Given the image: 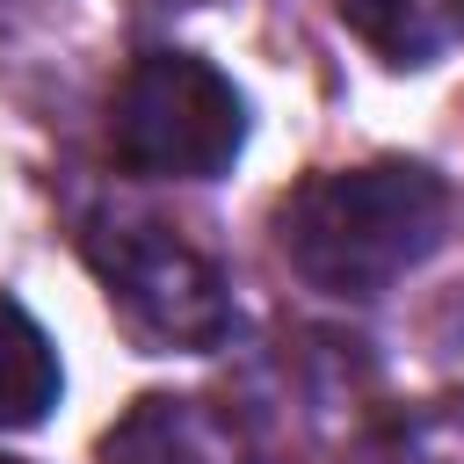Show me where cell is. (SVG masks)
<instances>
[{
    "label": "cell",
    "instance_id": "5b68a950",
    "mask_svg": "<svg viewBox=\"0 0 464 464\" xmlns=\"http://www.w3.org/2000/svg\"><path fill=\"white\" fill-rule=\"evenodd\" d=\"M341 22L384 65H435L464 44V0H341Z\"/></svg>",
    "mask_w": 464,
    "mask_h": 464
},
{
    "label": "cell",
    "instance_id": "52a82bcc",
    "mask_svg": "<svg viewBox=\"0 0 464 464\" xmlns=\"http://www.w3.org/2000/svg\"><path fill=\"white\" fill-rule=\"evenodd\" d=\"M362 464H464V420L450 413H428V420H406L384 450H370Z\"/></svg>",
    "mask_w": 464,
    "mask_h": 464
},
{
    "label": "cell",
    "instance_id": "9c48e42d",
    "mask_svg": "<svg viewBox=\"0 0 464 464\" xmlns=\"http://www.w3.org/2000/svg\"><path fill=\"white\" fill-rule=\"evenodd\" d=\"M0 464H22V457H0Z\"/></svg>",
    "mask_w": 464,
    "mask_h": 464
},
{
    "label": "cell",
    "instance_id": "8992f818",
    "mask_svg": "<svg viewBox=\"0 0 464 464\" xmlns=\"http://www.w3.org/2000/svg\"><path fill=\"white\" fill-rule=\"evenodd\" d=\"M58 348L51 334L14 304L0 297V428H36L51 406H58Z\"/></svg>",
    "mask_w": 464,
    "mask_h": 464
},
{
    "label": "cell",
    "instance_id": "ba28073f",
    "mask_svg": "<svg viewBox=\"0 0 464 464\" xmlns=\"http://www.w3.org/2000/svg\"><path fill=\"white\" fill-rule=\"evenodd\" d=\"M160 7H203V0H160Z\"/></svg>",
    "mask_w": 464,
    "mask_h": 464
},
{
    "label": "cell",
    "instance_id": "277c9868",
    "mask_svg": "<svg viewBox=\"0 0 464 464\" xmlns=\"http://www.w3.org/2000/svg\"><path fill=\"white\" fill-rule=\"evenodd\" d=\"M102 464H246V450H239V428L210 399L145 392L102 435Z\"/></svg>",
    "mask_w": 464,
    "mask_h": 464
},
{
    "label": "cell",
    "instance_id": "7a4b0ae2",
    "mask_svg": "<svg viewBox=\"0 0 464 464\" xmlns=\"http://www.w3.org/2000/svg\"><path fill=\"white\" fill-rule=\"evenodd\" d=\"M87 268L109 290V312L152 355H203L232 334V283L225 268L188 246L174 225L145 210H94L87 218Z\"/></svg>",
    "mask_w": 464,
    "mask_h": 464
},
{
    "label": "cell",
    "instance_id": "6da1fadb",
    "mask_svg": "<svg viewBox=\"0 0 464 464\" xmlns=\"http://www.w3.org/2000/svg\"><path fill=\"white\" fill-rule=\"evenodd\" d=\"M450 225V188L420 160H370L297 181L276 232L290 268L319 297H384L399 276H413Z\"/></svg>",
    "mask_w": 464,
    "mask_h": 464
},
{
    "label": "cell",
    "instance_id": "3957f363",
    "mask_svg": "<svg viewBox=\"0 0 464 464\" xmlns=\"http://www.w3.org/2000/svg\"><path fill=\"white\" fill-rule=\"evenodd\" d=\"M109 145L130 174L152 181H210L246 145V102L239 87L196 58V51H145L116 102H109Z\"/></svg>",
    "mask_w": 464,
    "mask_h": 464
}]
</instances>
